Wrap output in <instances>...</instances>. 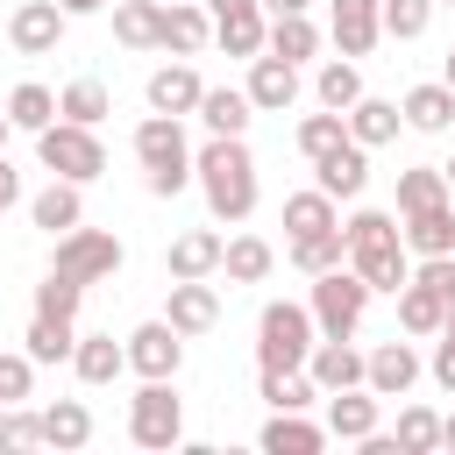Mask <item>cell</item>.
<instances>
[{
  "label": "cell",
  "instance_id": "cell-33",
  "mask_svg": "<svg viewBox=\"0 0 455 455\" xmlns=\"http://www.w3.org/2000/svg\"><path fill=\"white\" fill-rule=\"evenodd\" d=\"M441 199H455L441 164H405L398 171V213H419V206H441Z\"/></svg>",
  "mask_w": 455,
  "mask_h": 455
},
{
  "label": "cell",
  "instance_id": "cell-31",
  "mask_svg": "<svg viewBox=\"0 0 455 455\" xmlns=\"http://www.w3.org/2000/svg\"><path fill=\"white\" fill-rule=\"evenodd\" d=\"M263 50L284 57V64L320 57V28H313V14H270V43H263Z\"/></svg>",
  "mask_w": 455,
  "mask_h": 455
},
{
  "label": "cell",
  "instance_id": "cell-12",
  "mask_svg": "<svg viewBox=\"0 0 455 455\" xmlns=\"http://www.w3.org/2000/svg\"><path fill=\"white\" fill-rule=\"evenodd\" d=\"M178 363H185V334L171 320H142L128 334V370L135 377H178Z\"/></svg>",
  "mask_w": 455,
  "mask_h": 455
},
{
  "label": "cell",
  "instance_id": "cell-46",
  "mask_svg": "<svg viewBox=\"0 0 455 455\" xmlns=\"http://www.w3.org/2000/svg\"><path fill=\"white\" fill-rule=\"evenodd\" d=\"M28 384H36V355L21 348V355H0V398L7 405H21L28 398Z\"/></svg>",
  "mask_w": 455,
  "mask_h": 455
},
{
  "label": "cell",
  "instance_id": "cell-14",
  "mask_svg": "<svg viewBox=\"0 0 455 455\" xmlns=\"http://www.w3.org/2000/svg\"><path fill=\"white\" fill-rule=\"evenodd\" d=\"M327 36H334V50H341V57H370V50H377V36H384V0H334Z\"/></svg>",
  "mask_w": 455,
  "mask_h": 455
},
{
  "label": "cell",
  "instance_id": "cell-54",
  "mask_svg": "<svg viewBox=\"0 0 455 455\" xmlns=\"http://www.w3.org/2000/svg\"><path fill=\"white\" fill-rule=\"evenodd\" d=\"M7 135H14V121H7V114H0V149H7Z\"/></svg>",
  "mask_w": 455,
  "mask_h": 455
},
{
  "label": "cell",
  "instance_id": "cell-19",
  "mask_svg": "<svg viewBox=\"0 0 455 455\" xmlns=\"http://www.w3.org/2000/svg\"><path fill=\"white\" fill-rule=\"evenodd\" d=\"M398 228H405V249L412 256H455V199L419 206V213H398Z\"/></svg>",
  "mask_w": 455,
  "mask_h": 455
},
{
  "label": "cell",
  "instance_id": "cell-3",
  "mask_svg": "<svg viewBox=\"0 0 455 455\" xmlns=\"http://www.w3.org/2000/svg\"><path fill=\"white\" fill-rule=\"evenodd\" d=\"M135 164L149 171V192H156V199H178V192L192 185V142H185L178 114H149V121L135 128Z\"/></svg>",
  "mask_w": 455,
  "mask_h": 455
},
{
  "label": "cell",
  "instance_id": "cell-39",
  "mask_svg": "<svg viewBox=\"0 0 455 455\" xmlns=\"http://www.w3.org/2000/svg\"><path fill=\"white\" fill-rule=\"evenodd\" d=\"M107 107H114V100H107V85H100V78H71V85L57 92V114H64V121H85V128H100V121H107Z\"/></svg>",
  "mask_w": 455,
  "mask_h": 455
},
{
  "label": "cell",
  "instance_id": "cell-21",
  "mask_svg": "<svg viewBox=\"0 0 455 455\" xmlns=\"http://www.w3.org/2000/svg\"><path fill=\"white\" fill-rule=\"evenodd\" d=\"M213 43V14L192 7V0H164V50L171 57H199Z\"/></svg>",
  "mask_w": 455,
  "mask_h": 455
},
{
  "label": "cell",
  "instance_id": "cell-8",
  "mask_svg": "<svg viewBox=\"0 0 455 455\" xmlns=\"http://www.w3.org/2000/svg\"><path fill=\"white\" fill-rule=\"evenodd\" d=\"M50 270H64V277H78V284H100V277L121 270V242H114L107 228H64Z\"/></svg>",
  "mask_w": 455,
  "mask_h": 455
},
{
  "label": "cell",
  "instance_id": "cell-23",
  "mask_svg": "<svg viewBox=\"0 0 455 455\" xmlns=\"http://www.w3.org/2000/svg\"><path fill=\"white\" fill-rule=\"evenodd\" d=\"M398 114H405V128H419V135H441V128H455V85H448V78H434V85H412V92L398 100Z\"/></svg>",
  "mask_w": 455,
  "mask_h": 455
},
{
  "label": "cell",
  "instance_id": "cell-57",
  "mask_svg": "<svg viewBox=\"0 0 455 455\" xmlns=\"http://www.w3.org/2000/svg\"><path fill=\"white\" fill-rule=\"evenodd\" d=\"M441 171H448V192H455V156H448V164H441Z\"/></svg>",
  "mask_w": 455,
  "mask_h": 455
},
{
  "label": "cell",
  "instance_id": "cell-42",
  "mask_svg": "<svg viewBox=\"0 0 455 455\" xmlns=\"http://www.w3.org/2000/svg\"><path fill=\"white\" fill-rule=\"evenodd\" d=\"M263 398H270V412H306L320 398V384L306 370H263Z\"/></svg>",
  "mask_w": 455,
  "mask_h": 455
},
{
  "label": "cell",
  "instance_id": "cell-17",
  "mask_svg": "<svg viewBox=\"0 0 455 455\" xmlns=\"http://www.w3.org/2000/svg\"><path fill=\"white\" fill-rule=\"evenodd\" d=\"M249 100H256V114H284L291 100H299V64H284V57H249V85H242Z\"/></svg>",
  "mask_w": 455,
  "mask_h": 455
},
{
  "label": "cell",
  "instance_id": "cell-43",
  "mask_svg": "<svg viewBox=\"0 0 455 455\" xmlns=\"http://www.w3.org/2000/svg\"><path fill=\"white\" fill-rule=\"evenodd\" d=\"M398 448H405V455H434V448H441V412L398 405Z\"/></svg>",
  "mask_w": 455,
  "mask_h": 455
},
{
  "label": "cell",
  "instance_id": "cell-20",
  "mask_svg": "<svg viewBox=\"0 0 455 455\" xmlns=\"http://www.w3.org/2000/svg\"><path fill=\"white\" fill-rule=\"evenodd\" d=\"M327 434H334V441H363V434H377V391H370V384L327 391Z\"/></svg>",
  "mask_w": 455,
  "mask_h": 455
},
{
  "label": "cell",
  "instance_id": "cell-2",
  "mask_svg": "<svg viewBox=\"0 0 455 455\" xmlns=\"http://www.w3.org/2000/svg\"><path fill=\"white\" fill-rule=\"evenodd\" d=\"M348 263L370 277V291H405V277H412V249H405V228H398V213H384V206H363V213H348Z\"/></svg>",
  "mask_w": 455,
  "mask_h": 455
},
{
  "label": "cell",
  "instance_id": "cell-10",
  "mask_svg": "<svg viewBox=\"0 0 455 455\" xmlns=\"http://www.w3.org/2000/svg\"><path fill=\"white\" fill-rule=\"evenodd\" d=\"M306 377H313V384H320V398H327V391L363 384V377H370V355L355 348V334H320V341H313V355H306Z\"/></svg>",
  "mask_w": 455,
  "mask_h": 455
},
{
  "label": "cell",
  "instance_id": "cell-15",
  "mask_svg": "<svg viewBox=\"0 0 455 455\" xmlns=\"http://www.w3.org/2000/svg\"><path fill=\"white\" fill-rule=\"evenodd\" d=\"M313 185L327 192V199H363V185H370V149L348 135L341 149H327V156H313Z\"/></svg>",
  "mask_w": 455,
  "mask_h": 455
},
{
  "label": "cell",
  "instance_id": "cell-6",
  "mask_svg": "<svg viewBox=\"0 0 455 455\" xmlns=\"http://www.w3.org/2000/svg\"><path fill=\"white\" fill-rule=\"evenodd\" d=\"M370 277L355 270V263H334V270H320L313 277V320H320V334H355L363 327V313H370Z\"/></svg>",
  "mask_w": 455,
  "mask_h": 455
},
{
  "label": "cell",
  "instance_id": "cell-5",
  "mask_svg": "<svg viewBox=\"0 0 455 455\" xmlns=\"http://www.w3.org/2000/svg\"><path fill=\"white\" fill-rule=\"evenodd\" d=\"M36 156H43V171H50V178H71V185H92V178L107 171L100 135H92L85 121H64V114L36 135Z\"/></svg>",
  "mask_w": 455,
  "mask_h": 455
},
{
  "label": "cell",
  "instance_id": "cell-13",
  "mask_svg": "<svg viewBox=\"0 0 455 455\" xmlns=\"http://www.w3.org/2000/svg\"><path fill=\"white\" fill-rule=\"evenodd\" d=\"M164 320L192 341V334H213L220 327V291L206 284V277H171V306H164Z\"/></svg>",
  "mask_w": 455,
  "mask_h": 455
},
{
  "label": "cell",
  "instance_id": "cell-49",
  "mask_svg": "<svg viewBox=\"0 0 455 455\" xmlns=\"http://www.w3.org/2000/svg\"><path fill=\"white\" fill-rule=\"evenodd\" d=\"M14 199H21V178H14V164H7V156H0V213H7V206H14Z\"/></svg>",
  "mask_w": 455,
  "mask_h": 455
},
{
  "label": "cell",
  "instance_id": "cell-11",
  "mask_svg": "<svg viewBox=\"0 0 455 455\" xmlns=\"http://www.w3.org/2000/svg\"><path fill=\"white\" fill-rule=\"evenodd\" d=\"M64 28H71V14H64L57 0H21V7L7 14V43H14L21 57H50V50L64 43Z\"/></svg>",
  "mask_w": 455,
  "mask_h": 455
},
{
  "label": "cell",
  "instance_id": "cell-56",
  "mask_svg": "<svg viewBox=\"0 0 455 455\" xmlns=\"http://www.w3.org/2000/svg\"><path fill=\"white\" fill-rule=\"evenodd\" d=\"M441 334H455V299H448V327H441Z\"/></svg>",
  "mask_w": 455,
  "mask_h": 455
},
{
  "label": "cell",
  "instance_id": "cell-28",
  "mask_svg": "<svg viewBox=\"0 0 455 455\" xmlns=\"http://www.w3.org/2000/svg\"><path fill=\"white\" fill-rule=\"evenodd\" d=\"M334 434L327 427H313V419H299V412H270V427H263V455H320Z\"/></svg>",
  "mask_w": 455,
  "mask_h": 455
},
{
  "label": "cell",
  "instance_id": "cell-48",
  "mask_svg": "<svg viewBox=\"0 0 455 455\" xmlns=\"http://www.w3.org/2000/svg\"><path fill=\"white\" fill-rule=\"evenodd\" d=\"M427 370H434L441 391H455V334H434V363H427Z\"/></svg>",
  "mask_w": 455,
  "mask_h": 455
},
{
  "label": "cell",
  "instance_id": "cell-29",
  "mask_svg": "<svg viewBox=\"0 0 455 455\" xmlns=\"http://www.w3.org/2000/svg\"><path fill=\"white\" fill-rule=\"evenodd\" d=\"M114 36L128 50H164V0H114Z\"/></svg>",
  "mask_w": 455,
  "mask_h": 455
},
{
  "label": "cell",
  "instance_id": "cell-16",
  "mask_svg": "<svg viewBox=\"0 0 455 455\" xmlns=\"http://www.w3.org/2000/svg\"><path fill=\"white\" fill-rule=\"evenodd\" d=\"M142 92H149V114H178V121H185V114H199V100H206V85H199V71H192V64H156Z\"/></svg>",
  "mask_w": 455,
  "mask_h": 455
},
{
  "label": "cell",
  "instance_id": "cell-7",
  "mask_svg": "<svg viewBox=\"0 0 455 455\" xmlns=\"http://www.w3.org/2000/svg\"><path fill=\"white\" fill-rule=\"evenodd\" d=\"M128 441L135 448H178L185 441V405H178L171 377H142V391L128 398Z\"/></svg>",
  "mask_w": 455,
  "mask_h": 455
},
{
  "label": "cell",
  "instance_id": "cell-36",
  "mask_svg": "<svg viewBox=\"0 0 455 455\" xmlns=\"http://www.w3.org/2000/svg\"><path fill=\"white\" fill-rule=\"evenodd\" d=\"M313 100H320V107H334V114H348V107L363 100V71H355V57H334V64H320V78H313Z\"/></svg>",
  "mask_w": 455,
  "mask_h": 455
},
{
  "label": "cell",
  "instance_id": "cell-34",
  "mask_svg": "<svg viewBox=\"0 0 455 455\" xmlns=\"http://www.w3.org/2000/svg\"><path fill=\"white\" fill-rule=\"evenodd\" d=\"M320 228H341V213H334V199L313 185V192H291L284 199V235L291 242H306V235H320Z\"/></svg>",
  "mask_w": 455,
  "mask_h": 455
},
{
  "label": "cell",
  "instance_id": "cell-38",
  "mask_svg": "<svg viewBox=\"0 0 455 455\" xmlns=\"http://www.w3.org/2000/svg\"><path fill=\"white\" fill-rule=\"evenodd\" d=\"M7 121H14V128H28V135H43V128L57 121V92H50V85H36V78H28V85H14V92H7Z\"/></svg>",
  "mask_w": 455,
  "mask_h": 455
},
{
  "label": "cell",
  "instance_id": "cell-1",
  "mask_svg": "<svg viewBox=\"0 0 455 455\" xmlns=\"http://www.w3.org/2000/svg\"><path fill=\"white\" fill-rule=\"evenodd\" d=\"M192 178H199L213 220H249V213H256V156H249L242 135H213V142L192 156Z\"/></svg>",
  "mask_w": 455,
  "mask_h": 455
},
{
  "label": "cell",
  "instance_id": "cell-44",
  "mask_svg": "<svg viewBox=\"0 0 455 455\" xmlns=\"http://www.w3.org/2000/svg\"><path fill=\"white\" fill-rule=\"evenodd\" d=\"M434 28V0H384V36L391 43H419Z\"/></svg>",
  "mask_w": 455,
  "mask_h": 455
},
{
  "label": "cell",
  "instance_id": "cell-24",
  "mask_svg": "<svg viewBox=\"0 0 455 455\" xmlns=\"http://www.w3.org/2000/svg\"><path fill=\"white\" fill-rule=\"evenodd\" d=\"M28 220H36L43 235H64V228H78V220H85V199H78V185H71V178H50V185L28 199Z\"/></svg>",
  "mask_w": 455,
  "mask_h": 455
},
{
  "label": "cell",
  "instance_id": "cell-9",
  "mask_svg": "<svg viewBox=\"0 0 455 455\" xmlns=\"http://www.w3.org/2000/svg\"><path fill=\"white\" fill-rule=\"evenodd\" d=\"M206 14H213V43L228 57H263V43H270L263 0H206Z\"/></svg>",
  "mask_w": 455,
  "mask_h": 455
},
{
  "label": "cell",
  "instance_id": "cell-25",
  "mask_svg": "<svg viewBox=\"0 0 455 455\" xmlns=\"http://www.w3.org/2000/svg\"><path fill=\"white\" fill-rule=\"evenodd\" d=\"M71 370H78V384H114V377L128 370V341H114V334H78Z\"/></svg>",
  "mask_w": 455,
  "mask_h": 455
},
{
  "label": "cell",
  "instance_id": "cell-51",
  "mask_svg": "<svg viewBox=\"0 0 455 455\" xmlns=\"http://www.w3.org/2000/svg\"><path fill=\"white\" fill-rule=\"evenodd\" d=\"M313 0H263V14H306Z\"/></svg>",
  "mask_w": 455,
  "mask_h": 455
},
{
  "label": "cell",
  "instance_id": "cell-53",
  "mask_svg": "<svg viewBox=\"0 0 455 455\" xmlns=\"http://www.w3.org/2000/svg\"><path fill=\"white\" fill-rule=\"evenodd\" d=\"M7 412H14V405H7V398H0V448H7Z\"/></svg>",
  "mask_w": 455,
  "mask_h": 455
},
{
  "label": "cell",
  "instance_id": "cell-52",
  "mask_svg": "<svg viewBox=\"0 0 455 455\" xmlns=\"http://www.w3.org/2000/svg\"><path fill=\"white\" fill-rule=\"evenodd\" d=\"M441 448H455V412H448V419H441Z\"/></svg>",
  "mask_w": 455,
  "mask_h": 455
},
{
  "label": "cell",
  "instance_id": "cell-47",
  "mask_svg": "<svg viewBox=\"0 0 455 455\" xmlns=\"http://www.w3.org/2000/svg\"><path fill=\"white\" fill-rule=\"evenodd\" d=\"M43 441V412H7V448H36Z\"/></svg>",
  "mask_w": 455,
  "mask_h": 455
},
{
  "label": "cell",
  "instance_id": "cell-18",
  "mask_svg": "<svg viewBox=\"0 0 455 455\" xmlns=\"http://www.w3.org/2000/svg\"><path fill=\"white\" fill-rule=\"evenodd\" d=\"M419 370H427V363H419L412 341H384V348H370V377H363V384H370L377 398H405V391L419 384Z\"/></svg>",
  "mask_w": 455,
  "mask_h": 455
},
{
  "label": "cell",
  "instance_id": "cell-41",
  "mask_svg": "<svg viewBox=\"0 0 455 455\" xmlns=\"http://www.w3.org/2000/svg\"><path fill=\"white\" fill-rule=\"evenodd\" d=\"M291 263H299L306 277H320V270H334V263H348V235H341V228H320V235H306V242H291Z\"/></svg>",
  "mask_w": 455,
  "mask_h": 455
},
{
  "label": "cell",
  "instance_id": "cell-55",
  "mask_svg": "<svg viewBox=\"0 0 455 455\" xmlns=\"http://www.w3.org/2000/svg\"><path fill=\"white\" fill-rule=\"evenodd\" d=\"M441 78H448V85H455V50H448V64H441Z\"/></svg>",
  "mask_w": 455,
  "mask_h": 455
},
{
  "label": "cell",
  "instance_id": "cell-35",
  "mask_svg": "<svg viewBox=\"0 0 455 455\" xmlns=\"http://www.w3.org/2000/svg\"><path fill=\"white\" fill-rule=\"evenodd\" d=\"M21 341H28V355H36V363H71V348H78V327H71L64 313H36Z\"/></svg>",
  "mask_w": 455,
  "mask_h": 455
},
{
  "label": "cell",
  "instance_id": "cell-30",
  "mask_svg": "<svg viewBox=\"0 0 455 455\" xmlns=\"http://www.w3.org/2000/svg\"><path fill=\"white\" fill-rule=\"evenodd\" d=\"M92 441V412H85V398H57V405H43V448H85Z\"/></svg>",
  "mask_w": 455,
  "mask_h": 455
},
{
  "label": "cell",
  "instance_id": "cell-4",
  "mask_svg": "<svg viewBox=\"0 0 455 455\" xmlns=\"http://www.w3.org/2000/svg\"><path fill=\"white\" fill-rule=\"evenodd\" d=\"M313 341H320L313 306H299V299H270L263 306V320H256V363L263 370H306Z\"/></svg>",
  "mask_w": 455,
  "mask_h": 455
},
{
  "label": "cell",
  "instance_id": "cell-58",
  "mask_svg": "<svg viewBox=\"0 0 455 455\" xmlns=\"http://www.w3.org/2000/svg\"><path fill=\"white\" fill-rule=\"evenodd\" d=\"M434 7H455V0H434Z\"/></svg>",
  "mask_w": 455,
  "mask_h": 455
},
{
  "label": "cell",
  "instance_id": "cell-22",
  "mask_svg": "<svg viewBox=\"0 0 455 455\" xmlns=\"http://www.w3.org/2000/svg\"><path fill=\"white\" fill-rule=\"evenodd\" d=\"M220 256H228V242H220L213 228H192V235H178V242L164 249V270H171V277H213Z\"/></svg>",
  "mask_w": 455,
  "mask_h": 455
},
{
  "label": "cell",
  "instance_id": "cell-37",
  "mask_svg": "<svg viewBox=\"0 0 455 455\" xmlns=\"http://www.w3.org/2000/svg\"><path fill=\"white\" fill-rule=\"evenodd\" d=\"M270 263H277V256H270V242H263V235H235V242H228V256H220L228 284H263V277H270Z\"/></svg>",
  "mask_w": 455,
  "mask_h": 455
},
{
  "label": "cell",
  "instance_id": "cell-32",
  "mask_svg": "<svg viewBox=\"0 0 455 455\" xmlns=\"http://www.w3.org/2000/svg\"><path fill=\"white\" fill-rule=\"evenodd\" d=\"M249 114H256V100H249V92H235V85H206V100H199L206 135H242V128H249Z\"/></svg>",
  "mask_w": 455,
  "mask_h": 455
},
{
  "label": "cell",
  "instance_id": "cell-27",
  "mask_svg": "<svg viewBox=\"0 0 455 455\" xmlns=\"http://www.w3.org/2000/svg\"><path fill=\"white\" fill-rule=\"evenodd\" d=\"M398 327H405V334H419V341H427V334H441V327H448V299H441L434 284L405 277V291H398Z\"/></svg>",
  "mask_w": 455,
  "mask_h": 455
},
{
  "label": "cell",
  "instance_id": "cell-26",
  "mask_svg": "<svg viewBox=\"0 0 455 455\" xmlns=\"http://www.w3.org/2000/svg\"><path fill=\"white\" fill-rule=\"evenodd\" d=\"M398 128H405V114H398V100H355L348 107V135L363 142V149H384V142H398Z\"/></svg>",
  "mask_w": 455,
  "mask_h": 455
},
{
  "label": "cell",
  "instance_id": "cell-40",
  "mask_svg": "<svg viewBox=\"0 0 455 455\" xmlns=\"http://www.w3.org/2000/svg\"><path fill=\"white\" fill-rule=\"evenodd\" d=\"M348 142V114H334V107H320V114H306L299 121V156L313 164V156H327V149H341Z\"/></svg>",
  "mask_w": 455,
  "mask_h": 455
},
{
  "label": "cell",
  "instance_id": "cell-50",
  "mask_svg": "<svg viewBox=\"0 0 455 455\" xmlns=\"http://www.w3.org/2000/svg\"><path fill=\"white\" fill-rule=\"evenodd\" d=\"M57 7H64V14H71V21H78V14H107V7H114V0H57Z\"/></svg>",
  "mask_w": 455,
  "mask_h": 455
},
{
  "label": "cell",
  "instance_id": "cell-45",
  "mask_svg": "<svg viewBox=\"0 0 455 455\" xmlns=\"http://www.w3.org/2000/svg\"><path fill=\"white\" fill-rule=\"evenodd\" d=\"M78 299H85V284L64 277V270H50V277L36 284V313H64V320H78Z\"/></svg>",
  "mask_w": 455,
  "mask_h": 455
}]
</instances>
